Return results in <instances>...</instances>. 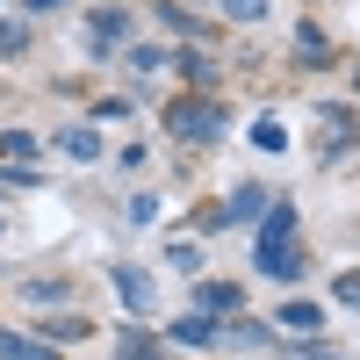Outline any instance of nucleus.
I'll return each instance as SVG.
<instances>
[{
  "instance_id": "obj_1",
  "label": "nucleus",
  "mask_w": 360,
  "mask_h": 360,
  "mask_svg": "<svg viewBox=\"0 0 360 360\" xmlns=\"http://www.w3.org/2000/svg\"><path fill=\"white\" fill-rule=\"evenodd\" d=\"M252 266L266 281H295V274H303V238H295V202L288 195L266 202V224L252 238Z\"/></svg>"
},
{
  "instance_id": "obj_2",
  "label": "nucleus",
  "mask_w": 360,
  "mask_h": 360,
  "mask_svg": "<svg viewBox=\"0 0 360 360\" xmlns=\"http://www.w3.org/2000/svg\"><path fill=\"white\" fill-rule=\"evenodd\" d=\"M166 130H173L180 144H217V137H224V108H217V101H173V108H166Z\"/></svg>"
},
{
  "instance_id": "obj_3",
  "label": "nucleus",
  "mask_w": 360,
  "mask_h": 360,
  "mask_svg": "<svg viewBox=\"0 0 360 360\" xmlns=\"http://www.w3.org/2000/svg\"><path fill=\"white\" fill-rule=\"evenodd\" d=\"M108 281H115V295L137 310V317H152L159 310V288H152V274H137V266H108Z\"/></svg>"
},
{
  "instance_id": "obj_4",
  "label": "nucleus",
  "mask_w": 360,
  "mask_h": 360,
  "mask_svg": "<svg viewBox=\"0 0 360 360\" xmlns=\"http://www.w3.org/2000/svg\"><path fill=\"white\" fill-rule=\"evenodd\" d=\"M123 37H130V8H101V15H86V44H94V58L115 51Z\"/></svg>"
},
{
  "instance_id": "obj_5",
  "label": "nucleus",
  "mask_w": 360,
  "mask_h": 360,
  "mask_svg": "<svg viewBox=\"0 0 360 360\" xmlns=\"http://www.w3.org/2000/svg\"><path fill=\"white\" fill-rule=\"evenodd\" d=\"M238 303H245V288H238V281H195V310L217 317V310H238Z\"/></svg>"
},
{
  "instance_id": "obj_6",
  "label": "nucleus",
  "mask_w": 360,
  "mask_h": 360,
  "mask_svg": "<svg viewBox=\"0 0 360 360\" xmlns=\"http://www.w3.org/2000/svg\"><path fill=\"white\" fill-rule=\"evenodd\" d=\"M224 332H217V317H180L173 324V346H217Z\"/></svg>"
},
{
  "instance_id": "obj_7",
  "label": "nucleus",
  "mask_w": 360,
  "mask_h": 360,
  "mask_svg": "<svg viewBox=\"0 0 360 360\" xmlns=\"http://www.w3.org/2000/svg\"><path fill=\"white\" fill-rule=\"evenodd\" d=\"M0 360H58L44 339H22V332H0Z\"/></svg>"
},
{
  "instance_id": "obj_8",
  "label": "nucleus",
  "mask_w": 360,
  "mask_h": 360,
  "mask_svg": "<svg viewBox=\"0 0 360 360\" xmlns=\"http://www.w3.org/2000/svg\"><path fill=\"white\" fill-rule=\"evenodd\" d=\"M115 360H166V339H144V332H123V339H115Z\"/></svg>"
},
{
  "instance_id": "obj_9",
  "label": "nucleus",
  "mask_w": 360,
  "mask_h": 360,
  "mask_svg": "<svg viewBox=\"0 0 360 360\" xmlns=\"http://www.w3.org/2000/svg\"><path fill=\"white\" fill-rule=\"evenodd\" d=\"M259 209H266V188H238L231 209H224V224H245V217H259Z\"/></svg>"
},
{
  "instance_id": "obj_10",
  "label": "nucleus",
  "mask_w": 360,
  "mask_h": 360,
  "mask_svg": "<svg viewBox=\"0 0 360 360\" xmlns=\"http://www.w3.org/2000/svg\"><path fill=\"white\" fill-rule=\"evenodd\" d=\"M281 324H288V332H317V324H324V303H281Z\"/></svg>"
},
{
  "instance_id": "obj_11",
  "label": "nucleus",
  "mask_w": 360,
  "mask_h": 360,
  "mask_svg": "<svg viewBox=\"0 0 360 360\" xmlns=\"http://www.w3.org/2000/svg\"><path fill=\"white\" fill-rule=\"evenodd\" d=\"M0 152H8V166H29L37 159V137L29 130H0Z\"/></svg>"
},
{
  "instance_id": "obj_12",
  "label": "nucleus",
  "mask_w": 360,
  "mask_h": 360,
  "mask_svg": "<svg viewBox=\"0 0 360 360\" xmlns=\"http://www.w3.org/2000/svg\"><path fill=\"white\" fill-rule=\"evenodd\" d=\"M317 130H332L324 144H353V115L346 108H317Z\"/></svg>"
},
{
  "instance_id": "obj_13",
  "label": "nucleus",
  "mask_w": 360,
  "mask_h": 360,
  "mask_svg": "<svg viewBox=\"0 0 360 360\" xmlns=\"http://www.w3.org/2000/svg\"><path fill=\"white\" fill-rule=\"evenodd\" d=\"M252 144H259V152H288V130L274 123V115H259V123H252Z\"/></svg>"
},
{
  "instance_id": "obj_14",
  "label": "nucleus",
  "mask_w": 360,
  "mask_h": 360,
  "mask_svg": "<svg viewBox=\"0 0 360 360\" xmlns=\"http://www.w3.org/2000/svg\"><path fill=\"white\" fill-rule=\"evenodd\" d=\"M166 259H173V266H180V274H202V245H195V238H180V245H173V252H166Z\"/></svg>"
},
{
  "instance_id": "obj_15",
  "label": "nucleus",
  "mask_w": 360,
  "mask_h": 360,
  "mask_svg": "<svg viewBox=\"0 0 360 360\" xmlns=\"http://www.w3.org/2000/svg\"><path fill=\"white\" fill-rule=\"evenodd\" d=\"M65 152H72V159H101V137H94V130H65Z\"/></svg>"
},
{
  "instance_id": "obj_16",
  "label": "nucleus",
  "mask_w": 360,
  "mask_h": 360,
  "mask_svg": "<svg viewBox=\"0 0 360 360\" xmlns=\"http://www.w3.org/2000/svg\"><path fill=\"white\" fill-rule=\"evenodd\" d=\"M231 346H274V332L266 324H231Z\"/></svg>"
},
{
  "instance_id": "obj_17",
  "label": "nucleus",
  "mask_w": 360,
  "mask_h": 360,
  "mask_svg": "<svg viewBox=\"0 0 360 360\" xmlns=\"http://www.w3.org/2000/svg\"><path fill=\"white\" fill-rule=\"evenodd\" d=\"M130 65H137V72H166V51H159V44H137Z\"/></svg>"
},
{
  "instance_id": "obj_18",
  "label": "nucleus",
  "mask_w": 360,
  "mask_h": 360,
  "mask_svg": "<svg viewBox=\"0 0 360 360\" xmlns=\"http://www.w3.org/2000/svg\"><path fill=\"white\" fill-rule=\"evenodd\" d=\"M231 22H266V0H224Z\"/></svg>"
},
{
  "instance_id": "obj_19",
  "label": "nucleus",
  "mask_w": 360,
  "mask_h": 360,
  "mask_svg": "<svg viewBox=\"0 0 360 360\" xmlns=\"http://www.w3.org/2000/svg\"><path fill=\"white\" fill-rule=\"evenodd\" d=\"M22 44H29V29H22V22H0V58H15Z\"/></svg>"
},
{
  "instance_id": "obj_20",
  "label": "nucleus",
  "mask_w": 360,
  "mask_h": 360,
  "mask_svg": "<svg viewBox=\"0 0 360 360\" xmlns=\"http://www.w3.org/2000/svg\"><path fill=\"white\" fill-rule=\"evenodd\" d=\"M332 295H339L346 310H360V274H339V281H332Z\"/></svg>"
},
{
  "instance_id": "obj_21",
  "label": "nucleus",
  "mask_w": 360,
  "mask_h": 360,
  "mask_svg": "<svg viewBox=\"0 0 360 360\" xmlns=\"http://www.w3.org/2000/svg\"><path fill=\"white\" fill-rule=\"evenodd\" d=\"M29 303H65V281H29Z\"/></svg>"
},
{
  "instance_id": "obj_22",
  "label": "nucleus",
  "mask_w": 360,
  "mask_h": 360,
  "mask_svg": "<svg viewBox=\"0 0 360 360\" xmlns=\"http://www.w3.org/2000/svg\"><path fill=\"white\" fill-rule=\"evenodd\" d=\"M303 360H346V353H332V346H317V353H303Z\"/></svg>"
},
{
  "instance_id": "obj_23",
  "label": "nucleus",
  "mask_w": 360,
  "mask_h": 360,
  "mask_svg": "<svg viewBox=\"0 0 360 360\" xmlns=\"http://www.w3.org/2000/svg\"><path fill=\"white\" fill-rule=\"evenodd\" d=\"M29 8H65V0H29Z\"/></svg>"
},
{
  "instance_id": "obj_24",
  "label": "nucleus",
  "mask_w": 360,
  "mask_h": 360,
  "mask_svg": "<svg viewBox=\"0 0 360 360\" xmlns=\"http://www.w3.org/2000/svg\"><path fill=\"white\" fill-rule=\"evenodd\" d=\"M353 86H360V79H353Z\"/></svg>"
}]
</instances>
